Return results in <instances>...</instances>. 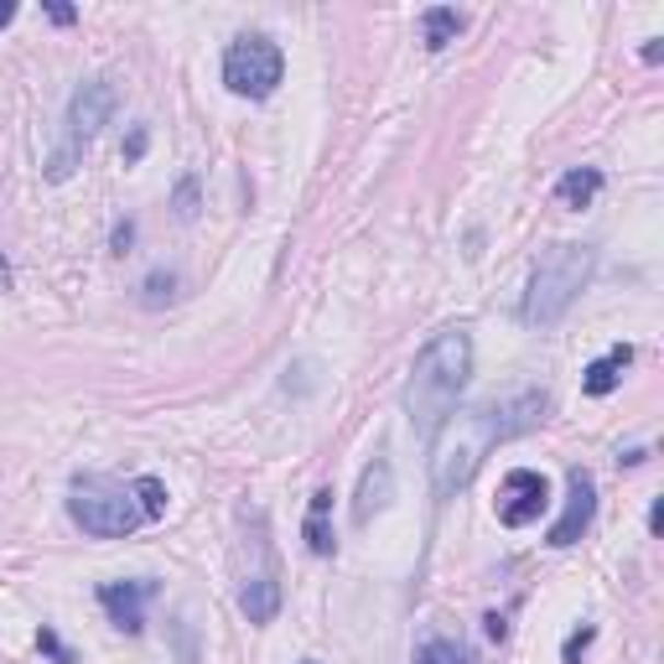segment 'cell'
Returning a JSON list of instances; mask_svg holds the SVG:
<instances>
[{
    "mask_svg": "<svg viewBox=\"0 0 664 664\" xmlns=\"http://www.w3.org/2000/svg\"><path fill=\"white\" fill-rule=\"evenodd\" d=\"M16 21V0H0V26H11Z\"/></svg>",
    "mask_w": 664,
    "mask_h": 664,
    "instance_id": "cell-27",
    "label": "cell"
},
{
    "mask_svg": "<svg viewBox=\"0 0 664 664\" xmlns=\"http://www.w3.org/2000/svg\"><path fill=\"white\" fill-rule=\"evenodd\" d=\"M472 379V337L468 328H442L431 337L426 348L415 353L411 364V379H405V394H400V405H405V421L421 442L436 436V426L457 411V400L468 390Z\"/></svg>",
    "mask_w": 664,
    "mask_h": 664,
    "instance_id": "cell-1",
    "label": "cell"
},
{
    "mask_svg": "<svg viewBox=\"0 0 664 664\" xmlns=\"http://www.w3.org/2000/svg\"><path fill=\"white\" fill-rule=\"evenodd\" d=\"M146 146H151V136H146V125H136V130H130V140H125V161L136 167V161L146 157Z\"/></svg>",
    "mask_w": 664,
    "mask_h": 664,
    "instance_id": "cell-22",
    "label": "cell"
},
{
    "mask_svg": "<svg viewBox=\"0 0 664 664\" xmlns=\"http://www.w3.org/2000/svg\"><path fill=\"white\" fill-rule=\"evenodd\" d=\"M37 649H42V654H47V660H53V664H79V654H73V649L62 644V639H58V633H53V628H47V623L37 628Z\"/></svg>",
    "mask_w": 664,
    "mask_h": 664,
    "instance_id": "cell-20",
    "label": "cell"
},
{
    "mask_svg": "<svg viewBox=\"0 0 664 664\" xmlns=\"http://www.w3.org/2000/svg\"><path fill=\"white\" fill-rule=\"evenodd\" d=\"M415 664H472V660L457 639H426V644L415 649Z\"/></svg>",
    "mask_w": 664,
    "mask_h": 664,
    "instance_id": "cell-16",
    "label": "cell"
},
{
    "mask_svg": "<svg viewBox=\"0 0 664 664\" xmlns=\"http://www.w3.org/2000/svg\"><path fill=\"white\" fill-rule=\"evenodd\" d=\"M281 79H286V53L271 37L244 32V37L229 42V53H224V83H229V94L271 99L281 89Z\"/></svg>",
    "mask_w": 664,
    "mask_h": 664,
    "instance_id": "cell-5",
    "label": "cell"
},
{
    "mask_svg": "<svg viewBox=\"0 0 664 664\" xmlns=\"http://www.w3.org/2000/svg\"><path fill=\"white\" fill-rule=\"evenodd\" d=\"M483 628H489V639H493V644H504V639H508V623L499 618V613H489V618H483Z\"/></svg>",
    "mask_w": 664,
    "mask_h": 664,
    "instance_id": "cell-24",
    "label": "cell"
},
{
    "mask_svg": "<svg viewBox=\"0 0 664 664\" xmlns=\"http://www.w3.org/2000/svg\"><path fill=\"white\" fill-rule=\"evenodd\" d=\"M603 193V172L597 167H571L561 182H556V203L561 208H592Z\"/></svg>",
    "mask_w": 664,
    "mask_h": 664,
    "instance_id": "cell-13",
    "label": "cell"
},
{
    "mask_svg": "<svg viewBox=\"0 0 664 664\" xmlns=\"http://www.w3.org/2000/svg\"><path fill=\"white\" fill-rule=\"evenodd\" d=\"M68 519L83 529V535H99V540H125V535H136L146 525V514H140L136 493L115 483V478H73V489H68Z\"/></svg>",
    "mask_w": 664,
    "mask_h": 664,
    "instance_id": "cell-4",
    "label": "cell"
},
{
    "mask_svg": "<svg viewBox=\"0 0 664 664\" xmlns=\"http://www.w3.org/2000/svg\"><path fill=\"white\" fill-rule=\"evenodd\" d=\"M426 447H431V489H436V499H457V493L478 478L483 457L499 447L489 405H478V411H451L447 421L436 426V436H431Z\"/></svg>",
    "mask_w": 664,
    "mask_h": 664,
    "instance_id": "cell-2",
    "label": "cell"
},
{
    "mask_svg": "<svg viewBox=\"0 0 664 664\" xmlns=\"http://www.w3.org/2000/svg\"><path fill=\"white\" fill-rule=\"evenodd\" d=\"M592 519H597V483H592V472L586 468H571L566 472V508H561V519L550 525V546L566 550L576 546L586 529H592Z\"/></svg>",
    "mask_w": 664,
    "mask_h": 664,
    "instance_id": "cell-8",
    "label": "cell"
},
{
    "mask_svg": "<svg viewBox=\"0 0 664 664\" xmlns=\"http://www.w3.org/2000/svg\"><path fill=\"white\" fill-rule=\"evenodd\" d=\"M390 499H394V468L390 457H374L364 468V478H358V493H353V525L358 529L374 525V514H385Z\"/></svg>",
    "mask_w": 664,
    "mask_h": 664,
    "instance_id": "cell-10",
    "label": "cell"
},
{
    "mask_svg": "<svg viewBox=\"0 0 664 664\" xmlns=\"http://www.w3.org/2000/svg\"><path fill=\"white\" fill-rule=\"evenodd\" d=\"M130 239H136V224H130V218L115 224V254H130Z\"/></svg>",
    "mask_w": 664,
    "mask_h": 664,
    "instance_id": "cell-23",
    "label": "cell"
},
{
    "mask_svg": "<svg viewBox=\"0 0 664 664\" xmlns=\"http://www.w3.org/2000/svg\"><path fill=\"white\" fill-rule=\"evenodd\" d=\"M633 364V348L628 343H613V348L597 358V364H586V374H582V390L592 394V400H603V394H613L618 385H623V369Z\"/></svg>",
    "mask_w": 664,
    "mask_h": 664,
    "instance_id": "cell-12",
    "label": "cell"
},
{
    "mask_svg": "<svg viewBox=\"0 0 664 664\" xmlns=\"http://www.w3.org/2000/svg\"><path fill=\"white\" fill-rule=\"evenodd\" d=\"M239 613L250 623H275V613H281V582H275L271 566L244 571V582H239Z\"/></svg>",
    "mask_w": 664,
    "mask_h": 664,
    "instance_id": "cell-11",
    "label": "cell"
},
{
    "mask_svg": "<svg viewBox=\"0 0 664 664\" xmlns=\"http://www.w3.org/2000/svg\"><path fill=\"white\" fill-rule=\"evenodd\" d=\"M493 508H499V525L508 529H525L535 525L540 514L550 508V483L546 472L535 468H508L504 483H499V499H493Z\"/></svg>",
    "mask_w": 664,
    "mask_h": 664,
    "instance_id": "cell-7",
    "label": "cell"
},
{
    "mask_svg": "<svg viewBox=\"0 0 664 664\" xmlns=\"http://www.w3.org/2000/svg\"><path fill=\"white\" fill-rule=\"evenodd\" d=\"M130 493H136V504L146 519H161V514H167V489H161V478H136Z\"/></svg>",
    "mask_w": 664,
    "mask_h": 664,
    "instance_id": "cell-17",
    "label": "cell"
},
{
    "mask_svg": "<svg viewBox=\"0 0 664 664\" xmlns=\"http://www.w3.org/2000/svg\"><path fill=\"white\" fill-rule=\"evenodd\" d=\"M110 115H115V83H110V79H89L79 94L68 99V140H62L58 157L47 161V182H62V176L73 172L79 151L99 136V130H104V125H110Z\"/></svg>",
    "mask_w": 664,
    "mask_h": 664,
    "instance_id": "cell-6",
    "label": "cell"
},
{
    "mask_svg": "<svg viewBox=\"0 0 664 664\" xmlns=\"http://www.w3.org/2000/svg\"><path fill=\"white\" fill-rule=\"evenodd\" d=\"M151 597H157V582H151V576L99 586V607L110 613V623H115L119 633H140V628H146V613H140V607L151 603Z\"/></svg>",
    "mask_w": 664,
    "mask_h": 664,
    "instance_id": "cell-9",
    "label": "cell"
},
{
    "mask_svg": "<svg viewBox=\"0 0 664 664\" xmlns=\"http://www.w3.org/2000/svg\"><path fill=\"white\" fill-rule=\"evenodd\" d=\"M140 301H146V307H161V301H172L176 296V275L172 271H157V275H146V286H140Z\"/></svg>",
    "mask_w": 664,
    "mask_h": 664,
    "instance_id": "cell-18",
    "label": "cell"
},
{
    "mask_svg": "<svg viewBox=\"0 0 664 664\" xmlns=\"http://www.w3.org/2000/svg\"><path fill=\"white\" fill-rule=\"evenodd\" d=\"M197 214V182L187 176L182 187H176V218H193Z\"/></svg>",
    "mask_w": 664,
    "mask_h": 664,
    "instance_id": "cell-21",
    "label": "cell"
},
{
    "mask_svg": "<svg viewBox=\"0 0 664 664\" xmlns=\"http://www.w3.org/2000/svg\"><path fill=\"white\" fill-rule=\"evenodd\" d=\"M462 26H468V16L451 11V5H426V11H421V42H426L431 53H442L447 42H457Z\"/></svg>",
    "mask_w": 664,
    "mask_h": 664,
    "instance_id": "cell-14",
    "label": "cell"
},
{
    "mask_svg": "<svg viewBox=\"0 0 664 664\" xmlns=\"http://www.w3.org/2000/svg\"><path fill=\"white\" fill-rule=\"evenodd\" d=\"M47 16L58 21V26H73V21H79V11H73V5H58V0H53V5H47Z\"/></svg>",
    "mask_w": 664,
    "mask_h": 664,
    "instance_id": "cell-25",
    "label": "cell"
},
{
    "mask_svg": "<svg viewBox=\"0 0 664 664\" xmlns=\"http://www.w3.org/2000/svg\"><path fill=\"white\" fill-rule=\"evenodd\" d=\"M649 457V447H633V451H623V457H618V462H623V468H639V462H644Z\"/></svg>",
    "mask_w": 664,
    "mask_h": 664,
    "instance_id": "cell-26",
    "label": "cell"
},
{
    "mask_svg": "<svg viewBox=\"0 0 664 664\" xmlns=\"http://www.w3.org/2000/svg\"><path fill=\"white\" fill-rule=\"evenodd\" d=\"M307 664H312V660H307Z\"/></svg>",
    "mask_w": 664,
    "mask_h": 664,
    "instance_id": "cell-28",
    "label": "cell"
},
{
    "mask_svg": "<svg viewBox=\"0 0 664 664\" xmlns=\"http://www.w3.org/2000/svg\"><path fill=\"white\" fill-rule=\"evenodd\" d=\"M592 644H597V623H582V628H576V633L566 639V649H561V664H582Z\"/></svg>",
    "mask_w": 664,
    "mask_h": 664,
    "instance_id": "cell-19",
    "label": "cell"
},
{
    "mask_svg": "<svg viewBox=\"0 0 664 664\" xmlns=\"http://www.w3.org/2000/svg\"><path fill=\"white\" fill-rule=\"evenodd\" d=\"M328 508H332V489H317L312 508H307V550L312 556H332L337 550V540H332V529H328Z\"/></svg>",
    "mask_w": 664,
    "mask_h": 664,
    "instance_id": "cell-15",
    "label": "cell"
},
{
    "mask_svg": "<svg viewBox=\"0 0 664 664\" xmlns=\"http://www.w3.org/2000/svg\"><path fill=\"white\" fill-rule=\"evenodd\" d=\"M592 265L597 254L586 244H556V250L540 254V265L529 275V291H525V322L529 328H550L571 312V301L586 291L592 281Z\"/></svg>",
    "mask_w": 664,
    "mask_h": 664,
    "instance_id": "cell-3",
    "label": "cell"
}]
</instances>
